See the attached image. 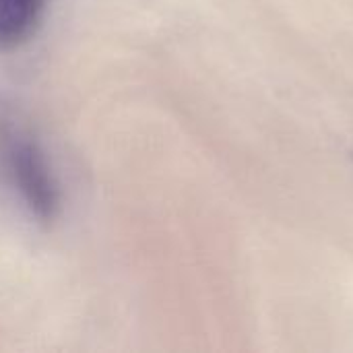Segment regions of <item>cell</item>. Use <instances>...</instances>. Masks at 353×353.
<instances>
[{
    "instance_id": "2",
    "label": "cell",
    "mask_w": 353,
    "mask_h": 353,
    "mask_svg": "<svg viewBox=\"0 0 353 353\" xmlns=\"http://www.w3.org/2000/svg\"><path fill=\"white\" fill-rule=\"evenodd\" d=\"M46 0H0V48L27 41L41 21Z\"/></svg>"
},
{
    "instance_id": "1",
    "label": "cell",
    "mask_w": 353,
    "mask_h": 353,
    "mask_svg": "<svg viewBox=\"0 0 353 353\" xmlns=\"http://www.w3.org/2000/svg\"><path fill=\"white\" fill-rule=\"evenodd\" d=\"M0 165L23 207L41 223L54 221L60 188L39 143L19 128H0Z\"/></svg>"
}]
</instances>
